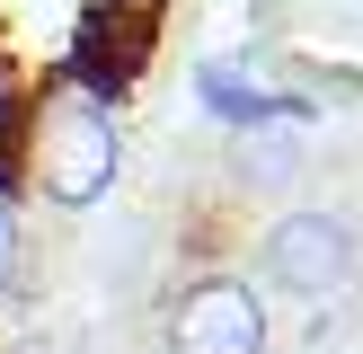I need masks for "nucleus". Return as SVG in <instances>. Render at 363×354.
Returning a JSON list of instances; mask_svg holds the SVG:
<instances>
[{"label":"nucleus","instance_id":"nucleus-4","mask_svg":"<svg viewBox=\"0 0 363 354\" xmlns=\"http://www.w3.org/2000/svg\"><path fill=\"white\" fill-rule=\"evenodd\" d=\"M195 106L230 133H266V124H311V98H284V88L248 80L240 62H204L195 71Z\"/></svg>","mask_w":363,"mask_h":354},{"label":"nucleus","instance_id":"nucleus-1","mask_svg":"<svg viewBox=\"0 0 363 354\" xmlns=\"http://www.w3.org/2000/svg\"><path fill=\"white\" fill-rule=\"evenodd\" d=\"M9 169L27 177L35 204H53V212H89L106 186H116V169H124L116 106H98L89 88L53 80L45 98L18 115V133H9Z\"/></svg>","mask_w":363,"mask_h":354},{"label":"nucleus","instance_id":"nucleus-3","mask_svg":"<svg viewBox=\"0 0 363 354\" xmlns=\"http://www.w3.org/2000/svg\"><path fill=\"white\" fill-rule=\"evenodd\" d=\"M169 354H266V301L240 275H195L169 301Z\"/></svg>","mask_w":363,"mask_h":354},{"label":"nucleus","instance_id":"nucleus-2","mask_svg":"<svg viewBox=\"0 0 363 354\" xmlns=\"http://www.w3.org/2000/svg\"><path fill=\"white\" fill-rule=\"evenodd\" d=\"M257 266H266V283H275V292H293V301H328V292H346V283H354L363 239H354L346 212H284V222L266 230Z\"/></svg>","mask_w":363,"mask_h":354},{"label":"nucleus","instance_id":"nucleus-5","mask_svg":"<svg viewBox=\"0 0 363 354\" xmlns=\"http://www.w3.org/2000/svg\"><path fill=\"white\" fill-rule=\"evenodd\" d=\"M9 283H18V169L0 151V301H9Z\"/></svg>","mask_w":363,"mask_h":354}]
</instances>
